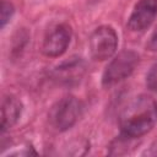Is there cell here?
Wrapping results in <instances>:
<instances>
[{
  "label": "cell",
  "mask_w": 157,
  "mask_h": 157,
  "mask_svg": "<svg viewBox=\"0 0 157 157\" xmlns=\"http://www.w3.org/2000/svg\"><path fill=\"white\" fill-rule=\"evenodd\" d=\"M157 124V101L147 94L132 98L119 115L120 132L141 137Z\"/></svg>",
  "instance_id": "cell-1"
},
{
  "label": "cell",
  "mask_w": 157,
  "mask_h": 157,
  "mask_svg": "<svg viewBox=\"0 0 157 157\" xmlns=\"http://www.w3.org/2000/svg\"><path fill=\"white\" fill-rule=\"evenodd\" d=\"M21 113H22L21 101L12 94L6 96L2 99V104H1V124H0L1 131L4 132L11 126H13L20 119Z\"/></svg>",
  "instance_id": "cell-8"
},
{
  "label": "cell",
  "mask_w": 157,
  "mask_h": 157,
  "mask_svg": "<svg viewBox=\"0 0 157 157\" xmlns=\"http://www.w3.org/2000/svg\"><path fill=\"white\" fill-rule=\"evenodd\" d=\"M156 16L157 0H139L129 17L128 27L131 31L141 32L153 22Z\"/></svg>",
  "instance_id": "cell-7"
},
{
  "label": "cell",
  "mask_w": 157,
  "mask_h": 157,
  "mask_svg": "<svg viewBox=\"0 0 157 157\" xmlns=\"http://www.w3.org/2000/svg\"><path fill=\"white\" fill-rule=\"evenodd\" d=\"M13 11H15L13 6L10 2H7L5 0L1 1V10H0V26H1V28H4L6 26V23L10 21V18L13 15Z\"/></svg>",
  "instance_id": "cell-10"
},
{
  "label": "cell",
  "mask_w": 157,
  "mask_h": 157,
  "mask_svg": "<svg viewBox=\"0 0 157 157\" xmlns=\"http://www.w3.org/2000/svg\"><path fill=\"white\" fill-rule=\"evenodd\" d=\"M146 83L151 91L157 92V63H155L151 66V69L146 76Z\"/></svg>",
  "instance_id": "cell-11"
},
{
  "label": "cell",
  "mask_w": 157,
  "mask_h": 157,
  "mask_svg": "<svg viewBox=\"0 0 157 157\" xmlns=\"http://www.w3.org/2000/svg\"><path fill=\"white\" fill-rule=\"evenodd\" d=\"M118 47V34L110 26L96 28L90 37V50L94 60H107L113 56Z\"/></svg>",
  "instance_id": "cell-4"
},
{
  "label": "cell",
  "mask_w": 157,
  "mask_h": 157,
  "mask_svg": "<svg viewBox=\"0 0 157 157\" xmlns=\"http://www.w3.org/2000/svg\"><path fill=\"white\" fill-rule=\"evenodd\" d=\"M82 110L83 104L80 99L74 96H66L53 105L49 119L56 130L66 131L77 123L82 115Z\"/></svg>",
  "instance_id": "cell-2"
},
{
  "label": "cell",
  "mask_w": 157,
  "mask_h": 157,
  "mask_svg": "<svg viewBox=\"0 0 157 157\" xmlns=\"http://www.w3.org/2000/svg\"><path fill=\"white\" fill-rule=\"evenodd\" d=\"M136 140L137 137H132L129 136L126 134L120 132L119 136H117L109 146V153L110 155H126L130 152L131 148H134L136 146Z\"/></svg>",
  "instance_id": "cell-9"
},
{
  "label": "cell",
  "mask_w": 157,
  "mask_h": 157,
  "mask_svg": "<svg viewBox=\"0 0 157 157\" xmlns=\"http://www.w3.org/2000/svg\"><path fill=\"white\" fill-rule=\"evenodd\" d=\"M86 72V64L78 56H72L69 60L58 65L53 72V80L59 85L72 86L81 81Z\"/></svg>",
  "instance_id": "cell-6"
},
{
  "label": "cell",
  "mask_w": 157,
  "mask_h": 157,
  "mask_svg": "<svg viewBox=\"0 0 157 157\" xmlns=\"http://www.w3.org/2000/svg\"><path fill=\"white\" fill-rule=\"evenodd\" d=\"M146 48L151 52H156L157 50V26L155 27V29L152 31L148 40H147V44H146Z\"/></svg>",
  "instance_id": "cell-12"
},
{
  "label": "cell",
  "mask_w": 157,
  "mask_h": 157,
  "mask_svg": "<svg viewBox=\"0 0 157 157\" xmlns=\"http://www.w3.org/2000/svg\"><path fill=\"white\" fill-rule=\"evenodd\" d=\"M70 39H71L70 27L65 23L56 25L53 28H50L45 34L42 44V52L47 56H52V58L60 56L66 52L70 44Z\"/></svg>",
  "instance_id": "cell-5"
},
{
  "label": "cell",
  "mask_w": 157,
  "mask_h": 157,
  "mask_svg": "<svg viewBox=\"0 0 157 157\" xmlns=\"http://www.w3.org/2000/svg\"><path fill=\"white\" fill-rule=\"evenodd\" d=\"M139 64V55L134 50L120 52L105 67L102 83L104 87H112L129 77Z\"/></svg>",
  "instance_id": "cell-3"
},
{
  "label": "cell",
  "mask_w": 157,
  "mask_h": 157,
  "mask_svg": "<svg viewBox=\"0 0 157 157\" xmlns=\"http://www.w3.org/2000/svg\"><path fill=\"white\" fill-rule=\"evenodd\" d=\"M145 156H150V157H156L157 156V140L148 147V150H146L144 152Z\"/></svg>",
  "instance_id": "cell-13"
}]
</instances>
